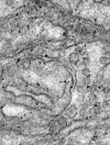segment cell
<instances>
[{"mask_svg":"<svg viewBox=\"0 0 110 145\" xmlns=\"http://www.w3.org/2000/svg\"><path fill=\"white\" fill-rule=\"evenodd\" d=\"M70 62L72 64L79 63V54H77V53H73V54H71L70 55Z\"/></svg>","mask_w":110,"mask_h":145,"instance_id":"cell-1","label":"cell"},{"mask_svg":"<svg viewBox=\"0 0 110 145\" xmlns=\"http://www.w3.org/2000/svg\"><path fill=\"white\" fill-rule=\"evenodd\" d=\"M76 112H77V108L75 107V105H72V107H70V108L67 109V111H66V114L72 117V115H74L75 113H76Z\"/></svg>","mask_w":110,"mask_h":145,"instance_id":"cell-2","label":"cell"},{"mask_svg":"<svg viewBox=\"0 0 110 145\" xmlns=\"http://www.w3.org/2000/svg\"><path fill=\"white\" fill-rule=\"evenodd\" d=\"M109 62H110L109 56H101V57L99 58V63H100L101 65H106V64H108Z\"/></svg>","mask_w":110,"mask_h":145,"instance_id":"cell-3","label":"cell"},{"mask_svg":"<svg viewBox=\"0 0 110 145\" xmlns=\"http://www.w3.org/2000/svg\"><path fill=\"white\" fill-rule=\"evenodd\" d=\"M81 64L84 66L89 65V64H90V57H89V56H84L82 59H81Z\"/></svg>","mask_w":110,"mask_h":145,"instance_id":"cell-4","label":"cell"},{"mask_svg":"<svg viewBox=\"0 0 110 145\" xmlns=\"http://www.w3.org/2000/svg\"><path fill=\"white\" fill-rule=\"evenodd\" d=\"M89 74H90V70L88 69V67H85V68L81 69V75L84 76V77H88Z\"/></svg>","mask_w":110,"mask_h":145,"instance_id":"cell-5","label":"cell"},{"mask_svg":"<svg viewBox=\"0 0 110 145\" xmlns=\"http://www.w3.org/2000/svg\"><path fill=\"white\" fill-rule=\"evenodd\" d=\"M4 3L7 7H15L16 6V0H4Z\"/></svg>","mask_w":110,"mask_h":145,"instance_id":"cell-6","label":"cell"},{"mask_svg":"<svg viewBox=\"0 0 110 145\" xmlns=\"http://www.w3.org/2000/svg\"><path fill=\"white\" fill-rule=\"evenodd\" d=\"M22 66H23V68H30V66H31V62L29 61V59H26V61H24V62H23Z\"/></svg>","mask_w":110,"mask_h":145,"instance_id":"cell-7","label":"cell"},{"mask_svg":"<svg viewBox=\"0 0 110 145\" xmlns=\"http://www.w3.org/2000/svg\"><path fill=\"white\" fill-rule=\"evenodd\" d=\"M88 98L89 99H90V100H96V99H97V96H96L95 94H94V92H90V94H89V96H88Z\"/></svg>","mask_w":110,"mask_h":145,"instance_id":"cell-8","label":"cell"},{"mask_svg":"<svg viewBox=\"0 0 110 145\" xmlns=\"http://www.w3.org/2000/svg\"><path fill=\"white\" fill-rule=\"evenodd\" d=\"M109 105H110V101L109 100H105L104 102H102V107H104V108H108Z\"/></svg>","mask_w":110,"mask_h":145,"instance_id":"cell-9","label":"cell"},{"mask_svg":"<svg viewBox=\"0 0 110 145\" xmlns=\"http://www.w3.org/2000/svg\"><path fill=\"white\" fill-rule=\"evenodd\" d=\"M77 91H78V92H80V94H81V92L84 91V87H82L81 85H80V86H77Z\"/></svg>","mask_w":110,"mask_h":145,"instance_id":"cell-10","label":"cell"}]
</instances>
